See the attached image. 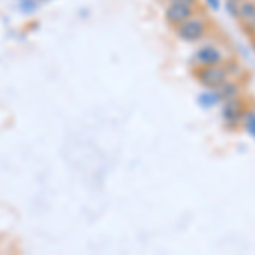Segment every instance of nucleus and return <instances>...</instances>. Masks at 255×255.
I'll use <instances>...</instances> for the list:
<instances>
[{"mask_svg":"<svg viewBox=\"0 0 255 255\" xmlns=\"http://www.w3.org/2000/svg\"><path fill=\"white\" fill-rule=\"evenodd\" d=\"M226 77H228V72L220 65H208L197 72V80L209 89H220L226 82Z\"/></svg>","mask_w":255,"mask_h":255,"instance_id":"f257e3e1","label":"nucleus"},{"mask_svg":"<svg viewBox=\"0 0 255 255\" xmlns=\"http://www.w3.org/2000/svg\"><path fill=\"white\" fill-rule=\"evenodd\" d=\"M204 29H206V27H204V20L189 17L187 20H184L182 24L177 26V36H179L182 41L194 43V41L203 38Z\"/></svg>","mask_w":255,"mask_h":255,"instance_id":"f03ea898","label":"nucleus"},{"mask_svg":"<svg viewBox=\"0 0 255 255\" xmlns=\"http://www.w3.org/2000/svg\"><path fill=\"white\" fill-rule=\"evenodd\" d=\"M189 17H192V5L187 3H174L170 2L165 10V19L174 26H179L184 20H187Z\"/></svg>","mask_w":255,"mask_h":255,"instance_id":"7ed1b4c3","label":"nucleus"},{"mask_svg":"<svg viewBox=\"0 0 255 255\" xmlns=\"http://www.w3.org/2000/svg\"><path fill=\"white\" fill-rule=\"evenodd\" d=\"M196 61L203 67H208V65H218L221 61V53L220 49L215 46H203L197 49L196 53Z\"/></svg>","mask_w":255,"mask_h":255,"instance_id":"20e7f679","label":"nucleus"},{"mask_svg":"<svg viewBox=\"0 0 255 255\" xmlns=\"http://www.w3.org/2000/svg\"><path fill=\"white\" fill-rule=\"evenodd\" d=\"M245 126H247V131H249V133L252 134V136H255V113L247 114Z\"/></svg>","mask_w":255,"mask_h":255,"instance_id":"39448f33","label":"nucleus"},{"mask_svg":"<svg viewBox=\"0 0 255 255\" xmlns=\"http://www.w3.org/2000/svg\"><path fill=\"white\" fill-rule=\"evenodd\" d=\"M206 3L211 7L213 10H218L220 9V0H206Z\"/></svg>","mask_w":255,"mask_h":255,"instance_id":"423d86ee","label":"nucleus"},{"mask_svg":"<svg viewBox=\"0 0 255 255\" xmlns=\"http://www.w3.org/2000/svg\"><path fill=\"white\" fill-rule=\"evenodd\" d=\"M170 2H174V3H187V5H192L196 0H170Z\"/></svg>","mask_w":255,"mask_h":255,"instance_id":"0eeeda50","label":"nucleus"},{"mask_svg":"<svg viewBox=\"0 0 255 255\" xmlns=\"http://www.w3.org/2000/svg\"><path fill=\"white\" fill-rule=\"evenodd\" d=\"M232 2H235V3H242V2H245V0H232Z\"/></svg>","mask_w":255,"mask_h":255,"instance_id":"6e6552de","label":"nucleus"}]
</instances>
